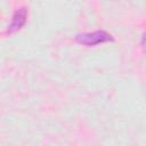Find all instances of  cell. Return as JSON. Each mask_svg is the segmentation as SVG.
Instances as JSON below:
<instances>
[{
    "label": "cell",
    "instance_id": "cell-3",
    "mask_svg": "<svg viewBox=\"0 0 146 146\" xmlns=\"http://www.w3.org/2000/svg\"><path fill=\"white\" fill-rule=\"evenodd\" d=\"M141 48H143L144 52L146 54V31L144 32V34H143V38H141Z\"/></svg>",
    "mask_w": 146,
    "mask_h": 146
},
{
    "label": "cell",
    "instance_id": "cell-1",
    "mask_svg": "<svg viewBox=\"0 0 146 146\" xmlns=\"http://www.w3.org/2000/svg\"><path fill=\"white\" fill-rule=\"evenodd\" d=\"M75 41L80 44L91 47V46H96V44H99V43L114 41V38L110 33H107L103 30H99V31H95V32H91V33L76 34Z\"/></svg>",
    "mask_w": 146,
    "mask_h": 146
},
{
    "label": "cell",
    "instance_id": "cell-2",
    "mask_svg": "<svg viewBox=\"0 0 146 146\" xmlns=\"http://www.w3.org/2000/svg\"><path fill=\"white\" fill-rule=\"evenodd\" d=\"M26 17H27V9L25 7H21L18 9H16L13 15L11 23L7 29V33L11 34V33H15L16 31L21 30L24 26V24L26 23Z\"/></svg>",
    "mask_w": 146,
    "mask_h": 146
}]
</instances>
